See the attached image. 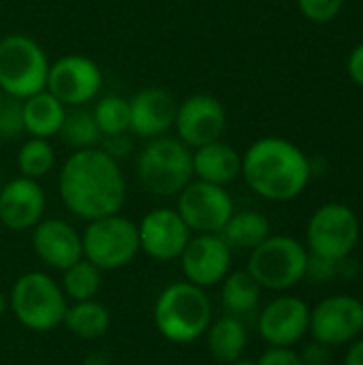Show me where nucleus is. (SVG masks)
Segmentation results:
<instances>
[{
	"mask_svg": "<svg viewBox=\"0 0 363 365\" xmlns=\"http://www.w3.org/2000/svg\"><path fill=\"white\" fill-rule=\"evenodd\" d=\"M135 173L148 195L160 199L178 197L195 180L193 150L171 135L148 139L137 154Z\"/></svg>",
	"mask_w": 363,
	"mask_h": 365,
	"instance_id": "20e7f679",
	"label": "nucleus"
},
{
	"mask_svg": "<svg viewBox=\"0 0 363 365\" xmlns=\"http://www.w3.org/2000/svg\"><path fill=\"white\" fill-rule=\"evenodd\" d=\"M6 310H9V295H4V291L0 289V319L4 317Z\"/></svg>",
	"mask_w": 363,
	"mask_h": 365,
	"instance_id": "4c0bfd02",
	"label": "nucleus"
},
{
	"mask_svg": "<svg viewBox=\"0 0 363 365\" xmlns=\"http://www.w3.org/2000/svg\"><path fill=\"white\" fill-rule=\"evenodd\" d=\"M64 207L86 222L120 214L126 203V178L116 158L101 148L73 152L58 171Z\"/></svg>",
	"mask_w": 363,
	"mask_h": 365,
	"instance_id": "f257e3e1",
	"label": "nucleus"
},
{
	"mask_svg": "<svg viewBox=\"0 0 363 365\" xmlns=\"http://www.w3.org/2000/svg\"><path fill=\"white\" fill-rule=\"evenodd\" d=\"M45 190L39 180L17 175L0 188V225L9 231H32L45 216Z\"/></svg>",
	"mask_w": 363,
	"mask_h": 365,
	"instance_id": "a211bd4d",
	"label": "nucleus"
},
{
	"mask_svg": "<svg viewBox=\"0 0 363 365\" xmlns=\"http://www.w3.org/2000/svg\"><path fill=\"white\" fill-rule=\"evenodd\" d=\"M2 184H4V182H2V171H0V188H2Z\"/></svg>",
	"mask_w": 363,
	"mask_h": 365,
	"instance_id": "ea45409f",
	"label": "nucleus"
},
{
	"mask_svg": "<svg viewBox=\"0 0 363 365\" xmlns=\"http://www.w3.org/2000/svg\"><path fill=\"white\" fill-rule=\"evenodd\" d=\"M220 235L231 250H252L272 235V225L265 214L255 210H242L233 212Z\"/></svg>",
	"mask_w": 363,
	"mask_h": 365,
	"instance_id": "5701e85b",
	"label": "nucleus"
},
{
	"mask_svg": "<svg viewBox=\"0 0 363 365\" xmlns=\"http://www.w3.org/2000/svg\"><path fill=\"white\" fill-rule=\"evenodd\" d=\"M56 167V150L49 139L28 137L17 152L19 175L30 180H41L49 175Z\"/></svg>",
	"mask_w": 363,
	"mask_h": 365,
	"instance_id": "cd10ccee",
	"label": "nucleus"
},
{
	"mask_svg": "<svg viewBox=\"0 0 363 365\" xmlns=\"http://www.w3.org/2000/svg\"><path fill=\"white\" fill-rule=\"evenodd\" d=\"M231 365H257V361H252V359H246V357H240L237 361H233Z\"/></svg>",
	"mask_w": 363,
	"mask_h": 365,
	"instance_id": "58836bf2",
	"label": "nucleus"
},
{
	"mask_svg": "<svg viewBox=\"0 0 363 365\" xmlns=\"http://www.w3.org/2000/svg\"><path fill=\"white\" fill-rule=\"evenodd\" d=\"M212 321L214 308L205 289L186 280L169 284L154 302V325L167 342H197L205 336Z\"/></svg>",
	"mask_w": 363,
	"mask_h": 365,
	"instance_id": "7ed1b4c3",
	"label": "nucleus"
},
{
	"mask_svg": "<svg viewBox=\"0 0 363 365\" xmlns=\"http://www.w3.org/2000/svg\"><path fill=\"white\" fill-rule=\"evenodd\" d=\"M359 235V218L349 205L325 203L308 220L306 248L312 257L342 263L357 248Z\"/></svg>",
	"mask_w": 363,
	"mask_h": 365,
	"instance_id": "1a4fd4ad",
	"label": "nucleus"
},
{
	"mask_svg": "<svg viewBox=\"0 0 363 365\" xmlns=\"http://www.w3.org/2000/svg\"><path fill=\"white\" fill-rule=\"evenodd\" d=\"M32 250L36 259L58 272L83 259L81 233L62 218H43L32 229Z\"/></svg>",
	"mask_w": 363,
	"mask_h": 365,
	"instance_id": "6ab92c4d",
	"label": "nucleus"
},
{
	"mask_svg": "<svg viewBox=\"0 0 363 365\" xmlns=\"http://www.w3.org/2000/svg\"><path fill=\"white\" fill-rule=\"evenodd\" d=\"M344 0H297L302 15L315 24H329L342 11Z\"/></svg>",
	"mask_w": 363,
	"mask_h": 365,
	"instance_id": "7c9ffc66",
	"label": "nucleus"
},
{
	"mask_svg": "<svg viewBox=\"0 0 363 365\" xmlns=\"http://www.w3.org/2000/svg\"><path fill=\"white\" fill-rule=\"evenodd\" d=\"M259 336L267 346L293 349L310 329V306L295 295H278L259 312Z\"/></svg>",
	"mask_w": 363,
	"mask_h": 365,
	"instance_id": "2eb2a0df",
	"label": "nucleus"
},
{
	"mask_svg": "<svg viewBox=\"0 0 363 365\" xmlns=\"http://www.w3.org/2000/svg\"><path fill=\"white\" fill-rule=\"evenodd\" d=\"M26 135L24 128V105L19 98L4 96L0 103V137L2 141H13Z\"/></svg>",
	"mask_w": 363,
	"mask_h": 365,
	"instance_id": "c756f323",
	"label": "nucleus"
},
{
	"mask_svg": "<svg viewBox=\"0 0 363 365\" xmlns=\"http://www.w3.org/2000/svg\"><path fill=\"white\" fill-rule=\"evenodd\" d=\"M0 148H2V137H0Z\"/></svg>",
	"mask_w": 363,
	"mask_h": 365,
	"instance_id": "79ce46f5",
	"label": "nucleus"
},
{
	"mask_svg": "<svg viewBox=\"0 0 363 365\" xmlns=\"http://www.w3.org/2000/svg\"><path fill=\"white\" fill-rule=\"evenodd\" d=\"M131 133L124 135H111V137H103L101 139V150L107 152L111 158H116L120 163V158H126L133 152V139L128 137Z\"/></svg>",
	"mask_w": 363,
	"mask_h": 365,
	"instance_id": "473e14b6",
	"label": "nucleus"
},
{
	"mask_svg": "<svg viewBox=\"0 0 363 365\" xmlns=\"http://www.w3.org/2000/svg\"><path fill=\"white\" fill-rule=\"evenodd\" d=\"M24 105V128L28 137L51 139L60 135L66 118V105L60 103L51 92L43 90L21 101Z\"/></svg>",
	"mask_w": 363,
	"mask_h": 365,
	"instance_id": "412c9836",
	"label": "nucleus"
},
{
	"mask_svg": "<svg viewBox=\"0 0 363 365\" xmlns=\"http://www.w3.org/2000/svg\"><path fill=\"white\" fill-rule=\"evenodd\" d=\"M233 250L220 233H197L188 240L180 255V267L186 282L212 289L220 284L231 272Z\"/></svg>",
	"mask_w": 363,
	"mask_h": 365,
	"instance_id": "4468645a",
	"label": "nucleus"
},
{
	"mask_svg": "<svg viewBox=\"0 0 363 365\" xmlns=\"http://www.w3.org/2000/svg\"><path fill=\"white\" fill-rule=\"evenodd\" d=\"M175 199V210L193 235L220 233L235 212V203L227 186L208 184L201 180H193Z\"/></svg>",
	"mask_w": 363,
	"mask_h": 365,
	"instance_id": "9d476101",
	"label": "nucleus"
},
{
	"mask_svg": "<svg viewBox=\"0 0 363 365\" xmlns=\"http://www.w3.org/2000/svg\"><path fill=\"white\" fill-rule=\"evenodd\" d=\"M137 231L141 252L163 263L180 259L188 240L193 237L190 229L186 227L175 207L150 210L137 225Z\"/></svg>",
	"mask_w": 363,
	"mask_h": 365,
	"instance_id": "dca6fc26",
	"label": "nucleus"
},
{
	"mask_svg": "<svg viewBox=\"0 0 363 365\" xmlns=\"http://www.w3.org/2000/svg\"><path fill=\"white\" fill-rule=\"evenodd\" d=\"M175 137L190 150L223 139L227 130L225 105L205 92L190 94L178 103L175 111Z\"/></svg>",
	"mask_w": 363,
	"mask_h": 365,
	"instance_id": "ddd939ff",
	"label": "nucleus"
},
{
	"mask_svg": "<svg viewBox=\"0 0 363 365\" xmlns=\"http://www.w3.org/2000/svg\"><path fill=\"white\" fill-rule=\"evenodd\" d=\"M347 71H349V77L363 88V43H359L351 56H349V62H347Z\"/></svg>",
	"mask_w": 363,
	"mask_h": 365,
	"instance_id": "c9c22d12",
	"label": "nucleus"
},
{
	"mask_svg": "<svg viewBox=\"0 0 363 365\" xmlns=\"http://www.w3.org/2000/svg\"><path fill=\"white\" fill-rule=\"evenodd\" d=\"M60 287L68 302L96 299L103 289V272L96 265H92L90 261L81 259L62 272Z\"/></svg>",
	"mask_w": 363,
	"mask_h": 365,
	"instance_id": "bb28decb",
	"label": "nucleus"
},
{
	"mask_svg": "<svg viewBox=\"0 0 363 365\" xmlns=\"http://www.w3.org/2000/svg\"><path fill=\"white\" fill-rule=\"evenodd\" d=\"M68 299L49 274L28 272L21 274L9 293V310L15 321L30 331H51L64 321Z\"/></svg>",
	"mask_w": 363,
	"mask_h": 365,
	"instance_id": "39448f33",
	"label": "nucleus"
},
{
	"mask_svg": "<svg viewBox=\"0 0 363 365\" xmlns=\"http://www.w3.org/2000/svg\"><path fill=\"white\" fill-rule=\"evenodd\" d=\"M49 58L43 45L19 32L0 38V90L4 96L28 98L47 86Z\"/></svg>",
	"mask_w": 363,
	"mask_h": 365,
	"instance_id": "0eeeda50",
	"label": "nucleus"
},
{
	"mask_svg": "<svg viewBox=\"0 0 363 365\" xmlns=\"http://www.w3.org/2000/svg\"><path fill=\"white\" fill-rule=\"evenodd\" d=\"M332 351H334L332 346L312 340L302 349L300 357H302L304 365H329L332 364Z\"/></svg>",
	"mask_w": 363,
	"mask_h": 365,
	"instance_id": "f704fd0d",
	"label": "nucleus"
},
{
	"mask_svg": "<svg viewBox=\"0 0 363 365\" xmlns=\"http://www.w3.org/2000/svg\"><path fill=\"white\" fill-rule=\"evenodd\" d=\"M220 284H223L220 299H223L227 314L240 319V317L252 314L257 310L263 289L257 284V280L246 269L229 272V276Z\"/></svg>",
	"mask_w": 363,
	"mask_h": 365,
	"instance_id": "393cba45",
	"label": "nucleus"
},
{
	"mask_svg": "<svg viewBox=\"0 0 363 365\" xmlns=\"http://www.w3.org/2000/svg\"><path fill=\"white\" fill-rule=\"evenodd\" d=\"M101 88L103 71L88 56L68 53L49 64L45 90L66 107H86L101 94Z\"/></svg>",
	"mask_w": 363,
	"mask_h": 365,
	"instance_id": "f8f14e48",
	"label": "nucleus"
},
{
	"mask_svg": "<svg viewBox=\"0 0 363 365\" xmlns=\"http://www.w3.org/2000/svg\"><path fill=\"white\" fill-rule=\"evenodd\" d=\"M81 246L83 259L101 272L126 267L141 252L137 225L122 214L90 220L81 233Z\"/></svg>",
	"mask_w": 363,
	"mask_h": 365,
	"instance_id": "6e6552de",
	"label": "nucleus"
},
{
	"mask_svg": "<svg viewBox=\"0 0 363 365\" xmlns=\"http://www.w3.org/2000/svg\"><path fill=\"white\" fill-rule=\"evenodd\" d=\"M193 171L195 180L229 186L242 173V154L223 139L205 143L193 150Z\"/></svg>",
	"mask_w": 363,
	"mask_h": 365,
	"instance_id": "aec40b11",
	"label": "nucleus"
},
{
	"mask_svg": "<svg viewBox=\"0 0 363 365\" xmlns=\"http://www.w3.org/2000/svg\"><path fill=\"white\" fill-rule=\"evenodd\" d=\"M363 334V302L355 295H329L310 308L312 340L336 346H349Z\"/></svg>",
	"mask_w": 363,
	"mask_h": 365,
	"instance_id": "9b49d317",
	"label": "nucleus"
},
{
	"mask_svg": "<svg viewBox=\"0 0 363 365\" xmlns=\"http://www.w3.org/2000/svg\"><path fill=\"white\" fill-rule=\"evenodd\" d=\"M342 365H363V338H357L355 342L349 344Z\"/></svg>",
	"mask_w": 363,
	"mask_h": 365,
	"instance_id": "e433bc0d",
	"label": "nucleus"
},
{
	"mask_svg": "<svg viewBox=\"0 0 363 365\" xmlns=\"http://www.w3.org/2000/svg\"><path fill=\"white\" fill-rule=\"evenodd\" d=\"M62 325L79 340H98L109 331L111 317L98 299L71 302Z\"/></svg>",
	"mask_w": 363,
	"mask_h": 365,
	"instance_id": "b1692460",
	"label": "nucleus"
},
{
	"mask_svg": "<svg viewBox=\"0 0 363 365\" xmlns=\"http://www.w3.org/2000/svg\"><path fill=\"white\" fill-rule=\"evenodd\" d=\"M131 107V126L128 133L139 139H154L169 135L175 124L178 98L163 86L141 88L133 98H128Z\"/></svg>",
	"mask_w": 363,
	"mask_h": 365,
	"instance_id": "f3484780",
	"label": "nucleus"
},
{
	"mask_svg": "<svg viewBox=\"0 0 363 365\" xmlns=\"http://www.w3.org/2000/svg\"><path fill=\"white\" fill-rule=\"evenodd\" d=\"M60 137L68 148H73V152L98 148L101 139H103V135L96 126V120L92 115V109H86V107H68L66 109V118L60 128Z\"/></svg>",
	"mask_w": 363,
	"mask_h": 365,
	"instance_id": "a878e982",
	"label": "nucleus"
},
{
	"mask_svg": "<svg viewBox=\"0 0 363 365\" xmlns=\"http://www.w3.org/2000/svg\"><path fill=\"white\" fill-rule=\"evenodd\" d=\"M340 269V263L336 261H327V259H321V257H312L308 259V269H306V278L310 280H317V282H329L332 278H336Z\"/></svg>",
	"mask_w": 363,
	"mask_h": 365,
	"instance_id": "2f4dec72",
	"label": "nucleus"
},
{
	"mask_svg": "<svg viewBox=\"0 0 363 365\" xmlns=\"http://www.w3.org/2000/svg\"><path fill=\"white\" fill-rule=\"evenodd\" d=\"M257 365H304L302 357L293 349H276L267 346V351L257 359Z\"/></svg>",
	"mask_w": 363,
	"mask_h": 365,
	"instance_id": "72a5a7b5",
	"label": "nucleus"
},
{
	"mask_svg": "<svg viewBox=\"0 0 363 365\" xmlns=\"http://www.w3.org/2000/svg\"><path fill=\"white\" fill-rule=\"evenodd\" d=\"M210 355L218 364H233L240 357H244V351L248 346V331L242 319L237 317H220L212 321V325L205 331Z\"/></svg>",
	"mask_w": 363,
	"mask_h": 365,
	"instance_id": "4be33fe9",
	"label": "nucleus"
},
{
	"mask_svg": "<svg viewBox=\"0 0 363 365\" xmlns=\"http://www.w3.org/2000/svg\"><path fill=\"white\" fill-rule=\"evenodd\" d=\"M310 252L291 235H270L250 250L246 272L263 291L287 293L306 280Z\"/></svg>",
	"mask_w": 363,
	"mask_h": 365,
	"instance_id": "423d86ee",
	"label": "nucleus"
},
{
	"mask_svg": "<svg viewBox=\"0 0 363 365\" xmlns=\"http://www.w3.org/2000/svg\"><path fill=\"white\" fill-rule=\"evenodd\" d=\"M240 175L255 195L285 203L306 190L312 165L300 145L282 137H261L242 154Z\"/></svg>",
	"mask_w": 363,
	"mask_h": 365,
	"instance_id": "f03ea898",
	"label": "nucleus"
},
{
	"mask_svg": "<svg viewBox=\"0 0 363 365\" xmlns=\"http://www.w3.org/2000/svg\"><path fill=\"white\" fill-rule=\"evenodd\" d=\"M92 115H94L96 126L103 137L128 133V126H131L128 98H122L118 94H107V96L98 98V103L92 109Z\"/></svg>",
	"mask_w": 363,
	"mask_h": 365,
	"instance_id": "c85d7f7f",
	"label": "nucleus"
},
{
	"mask_svg": "<svg viewBox=\"0 0 363 365\" xmlns=\"http://www.w3.org/2000/svg\"><path fill=\"white\" fill-rule=\"evenodd\" d=\"M2 98H4V92L0 90V103H2Z\"/></svg>",
	"mask_w": 363,
	"mask_h": 365,
	"instance_id": "a19ab883",
	"label": "nucleus"
}]
</instances>
